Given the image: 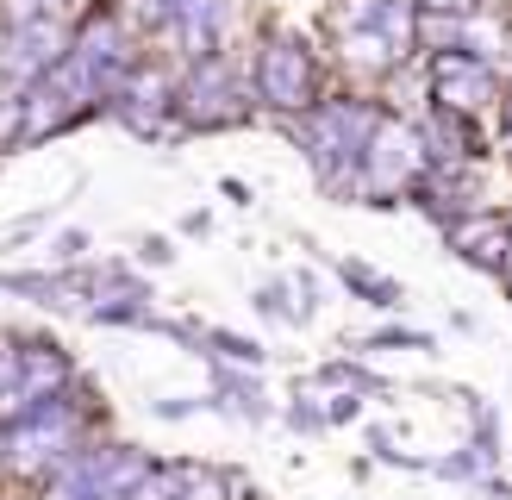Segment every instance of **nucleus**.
Masks as SVG:
<instances>
[{
    "label": "nucleus",
    "instance_id": "6ab92c4d",
    "mask_svg": "<svg viewBox=\"0 0 512 500\" xmlns=\"http://www.w3.org/2000/svg\"><path fill=\"white\" fill-rule=\"evenodd\" d=\"M194 400H157V419H188Z\"/></svg>",
    "mask_w": 512,
    "mask_h": 500
},
{
    "label": "nucleus",
    "instance_id": "7ed1b4c3",
    "mask_svg": "<svg viewBox=\"0 0 512 500\" xmlns=\"http://www.w3.org/2000/svg\"><path fill=\"white\" fill-rule=\"evenodd\" d=\"M113 7L144 44H157V57L194 63L213 57V50H232V25L244 0H113Z\"/></svg>",
    "mask_w": 512,
    "mask_h": 500
},
{
    "label": "nucleus",
    "instance_id": "dca6fc26",
    "mask_svg": "<svg viewBox=\"0 0 512 500\" xmlns=\"http://www.w3.org/2000/svg\"><path fill=\"white\" fill-rule=\"evenodd\" d=\"M319 382H350L356 394H369V388H375V375H369V369H356V363H325V369H319Z\"/></svg>",
    "mask_w": 512,
    "mask_h": 500
},
{
    "label": "nucleus",
    "instance_id": "9d476101",
    "mask_svg": "<svg viewBox=\"0 0 512 500\" xmlns=\"http://www.w3.org/2000/svg\"><path fill=\"white\" fill-rule=\"evenodd\" d=\"M94 0H0V19H82Z\"/></svg>",
    "mask_w": 512,
    "mask_h": 500
},
{
    "label": "nucleus",
    "instance_id": "20e7f679",
    "mask_svg": "<svg viewBox=\"0 0 512 500\" xmlns=\"http://www.w3.org/2000/svg\"><path fill=\"white\" fill-rule=\"evenodd\" d=\"M250 113L256 107H250V88H244V69L232 63V50L175 63V125H182V138L188 132H232Z\"/></svg>",
    "mask_w": 512,
    "mask_h": 500
},
{
    "label": "nucleus",
    "instance_id": "39448f33",
    "mask_svg": "<svg viewBox=\"0 0 512 500\" xmlns=\"http://www.w3.org/2000/svg\"><path fill=\"white\" fill-rule=\"evenodd\" d=\"M100 119H119L132 138H150V144L182 138V125H175V63L157 57V50H144L125 69V82L100 100Z\"/></svg>",
    "mask_w": 512,
    "mask_h": 500
},
{
    "label": "nucleus",
    "instance_id": "2eb2a0df",
    "mask_svg": "<svg viewBox=\"0 0 512 500\" xmlns=\"http://www.w3.org/2000/svg\"><path fill=\"white\" fill-rule=\"evenodd\" d=\"M494 144H500V157H512V82L494 100Z\"/></svg>",
    "mask_w": 512,
    "mask_h": 500
},
{
    "label": "nucleus",
    "instance_id": "9b49d317",
    "mask_svg": "<svg viewBox=\"0 0 512 500\" xmlns=\"http://www.w3.org/2000/svg\"><path fill=\"white\" fill-rule=\"evenodd\" d=\"M225 494H232V475L225 469L182 463V488H175V500H225Z\"/></svg>",
    "mask_w": 512,
    "mask_h": 500
},
{
    "label": "nucleus",
    "instance_id": "423d86ee",
    "mask_svg": "<svg viewBox=\"0 0 512 500\" xmlns=\"http://www.w3.org/2000/svg\"><path fill=\"white\" fill-rule=\"evenodd\" d=\"M425 175V138H419V125L394 113L375 125V138L363 150V169H356V188L350 200H369V207H394V200H406V188H413Z\"/></svg>",
    "mask_w": 512,
    "mask_h": 500
},
{
    "label": "nucleus",
    "instance_id": "f257e3e1",
    "mask_svg": "<svg viewBox=\"0 0 512 500\" xmlns=\"http://www.w3.org/2000/svg\"><path fill=\"white\" fill-rule=\"evenodd\" d=\"M381 119H388V100L381 94H369V88H325L300 119H275V125L294 138L300 157L313 163L319 188L350 200L356 169H363V150H369Z\"/></svg>",
    "mask_w": 512,
    "mask_h": 500
},
{
    "label": "nucleus",
    "instance_id": "4468645a",
    "mask_svg": "<svg viewBox=\"0 0 512 500\" xmlns=\"http://www.w3.org/2000/svg\"><path fill=\"white\" fill-rule=\"evenodd\" d=\"M363 350H431L425 332H406V325H388V332H375Z\"/></svg>",
    "mask_w": 512,
    "mask_h": 500
},
{
    "label": "nucleus",
    "instance_id": "0eeeda50",
    "mask_svg": "<svg viewBox=\"0 0 512 500\" xmlns=\"http://www.w3.org/2000/svg\"><path fill=\"white\" fill-rule=\"evenodd\" d=\"M150 463L144 444H82L44 475V500H125Z\"/></svg>",
    "mask_w": 512,
    "mask_h": 500
},
{
    "label": "nucleus",
    "instance_id": "a211bd4d",
    "mask_svg": "<svg viewBox=\"0 0 512 500\" xmlns=\"http://www.w3.org/2000/svg\"><path fill=\"white\" fill-rule=\"evenodd\" d=\"M175 250H169V238H144V263H169Z\"/></svg>",
    "mask_w": 512,
    "mask_h": 500
},
{
    "label": "nucleus",
    "instance_id": "f3484780",
    "mask_svg": "<svg viewBox=\"0 0 512 500\" xmlns=\"http://www.w3.org/2000/svg\"><path fill=\"white\" fill-rule=\"evenodd\" d=\"M57 257H63V263H82V257H88V232H63V238H57Z\"/></svg>",
    "mask_w": 512,
    "mask_h": 500
},
{
    "label": "nucleus",
    "instance_id": "ddd939ff",
    "mask_svg": "<svg viewBox=\"0 0 512 500\" xmlns=\"http://www.w3.org/2000/svg\"><path fill=\"white\" fill-rule=\"evenodd\" d=\"M256 313H263V319H288V325H306V319H313L306 307H294V288L281 282V275H275V282H263V288H256Z\"/></svg>",
    "mask_w": 512,
    "mask_h": 500
},
{
    "label": "nucleus",
    "instance_id": "1a4fd4ad",
    "mask_svg": "<svg viewBox=\"0 0 512 500\" xmlns=\"http://www.w3.org/2000/svg\"><path fill=\"white\" fill-rule=\"evenodd\" d=\"M338 282L356 294V300H369V307H381V313H394L400 307V282H394V275H381V269H369V263H356V257H344L338 263Z\"/></svg>",
    "mask_w": 512,
    "mask_h": 500
},
{
    "label": "nucleus",
    "instance_id": "6e6552de",
    "mask_svg": "<svg viewBox=\"0 0 512 500\" xmlns=\"http://www.w3.org/2000/svg\"><path fill=\"white\" fill-rule=\"evenodd\" d=\"M419 69H425V107L469 113V119H481L506 88L500 63L469 57V50H431V57H419Z\"/></svg>",
    "mask_w": 512,
    "mask_h": 500
},
{
    "label": "nucleus",
    "instance_id": "f8f14e48",
    "mask_svg": "<svg viewBox=\"0 0 512 500\" xmlns=\"http://www.w3.org/2000/svg\"><path fill=\"white\" fill-rule=\"evenodd\" d=\"M219 407H232L244 419H263L269 413L263 394H256V382H250V375H232V369H219Z\"/></svg>",
    "mask_w": 512,
    "mask_h": 500
},
{
    "label": "nucleus",
    "instance_id": "f03ea898",
    "mask_svg": "<svg viewBox=\"0 0 512 500\" xmlns=\"http://www.w3.org/2000/svg\"><path fill=\"white\" fill-rule=\"evenodd\" d=\"M244 88H250L256 113L300 119L325 94V50H313L300 32H288V25H269V32H256V44H250Z\"/></svg>",
    "mask_w": 512,
    "mask_h": 500
}]
</instances>
